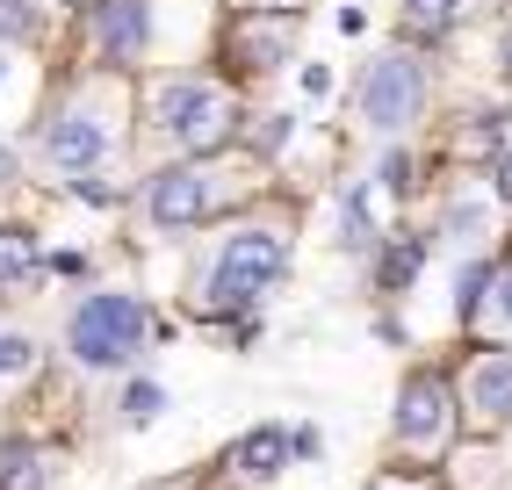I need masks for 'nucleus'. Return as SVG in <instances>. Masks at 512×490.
<instances>
[{
	"instance_id": "f257e3e1",
	"label": "nucleus",
	"mask_w": 512,
	"mask_h": 490,
	"mask_svg": "<svg viewBox=\"0 0 512 490\" xmlns=\"http://www.w3.org/2000/svg\"><path fill=\"white\" fill-rule=\"evenodd\" d=\"M289 267V224L267 217V224H231L217 238L210 267L195 274V318H231V310H253L260 289H275Z\"/></svg>"
},
{
	"instance_id": "f03ea898",
	"label": "nucleus",
	"mask_w": 512,
	"mask_h": 490,
	"mask_svg": "<svg viewBox=\"0 0 512 490\" xmlns=\"http://www.w3.org/2000/svg\"><path fill=\"white\" fill-rule=\"evenodd\" d=\"M159 318L152 303H138L130 289H101V296H80L73 318H65V354H73L87 375H109V368H130L152 346Z\"/></svg>"
},
{
	"instance_id": "7ed1b4c3",
	"label": "nucleus",
	"mask_w": 512,
	"mask_h": 490,
	"mask_svg": "<svg viewBox=\"0 0 512 490\" xmlns=\"http://www.w3.org/2000/svg\"><path fill=\"white\" fill-rule=\"evenodd\" d=\"M246 188H253V181H246L238 166H224L217 152L181 159V166H166L159 181L145 188V224H152V231H195V224H210L217 209H231Z\"/></svg>"
},
{
	"instance_id": "20e7f679",
	"label": "nucleus",
	"mask_w": 512,
	"mask_h": 490,
	"mask_svg": "<svg viewBox=\"0 0 512 490\" xmlns=\"http://www.w3.org/2000/svg\"><path fill=\"white\" fill-rule=\"evenodd\" d=\"M426 94H433V80H426L419 51H412V44H390V51H375V58L361 65L354 109H361V123H368L375 137H404V130L426 116Z\"/></svg>"
},
{
	"instance_id": "39448f33",
	"label": "nucleus",
	"mask_w": 512,
	"mask_h": 490,
	"mask_svg": "<svg viewBox=\"0 0 512 490\" xmlns=\"http://www.w3.org/2000/svg\"><path fill=\"white\" fill-rule=\"evenodd\" d=\"M152 130L166 137L174 152L202 159V152H224L231 130H238V109L224 87H202V80H166L152 94Z\"/></svg>"
},
{
	"instance_id": "423d86ee",
	"label": "nucleus",
	"mask_w": 512,
	"mask_h": 490,
	"mask_svg": "<svg viewBox=\"0 0 512 490\" xmlns=\"http://www.w3.org/2000/svg\"><path fill=\"white\" fill-rule=\"evenodd\" d=\"M116 94L109 87H80L73 101H65V109L44 123V159L58 166V173H87V166H101V159H109L116 152Z\"/></svg>"
},
{
	"instance_id": "0eeeda50",
	"label": "nucleus",
	"mask_w": 512,
	"mask_h": 490,
	"mask_svg": "<svg viewBox=\"0 0 512 490\" xmlns=\"http://www.w3.org/2000/svg\"><path fill=\"white\" fill-rule=\"evenodd\" d=\"M462 433V404L448 390V375H412L397 397V454H419V462H440Z\"/></svg>"
},
{
	"instance_id": "6e6552de",
	"label": "nucleus",
	"mask_w": 512,
	"mask_h": 490,
	"mask_svg": "<svg viewBox=\"0 0 512 490\" xmlns=\"http://www.w3.org/2000/svg\"><path fill=\"white\" fill-rule=\"evenodd\" d=\"M462 411L476 418V426H512V354L505 346H484V354L469 361L462 375Z\"/></svg>"
},
{
	"instance_id": "1a4fd4ad",
	"label": "nucleus",
	"mask_w": 512,
	"mask_h": 490,
	"mask_svg": "<svg viewBox=\"0 0 512 490\" xmlns=\"http://www.w3.org/2000/svg\"><path fill=\"white\" fill-rule=\"evenodd\" d=\"M87 37L109 51L116 65L145 58V44H152V15H145V0H87Z\"/></svg>"
},
{
	"instance_id": "9d476101",
	"label": "nucleus",
	"mask_w": 512,
	"mask_h": 490,
	"mask_svg": "<svg viewBox=\"0 0 512 490\" xmlns=\"http://www.w3.org/2000/svg\"><path fill=\"white\" fill-rule=\"evenodd\" d=\"M289 454H296V447H289L282 426H260V433H246V440L231 447V469H238V476H253V483H267V476L289 462Z\"/></svg>"
},
{
	"instance_id": "9b49d317",
	"label": "nucleus",
	"mask_w": 512,
	"mask_h": 490,
	"mask_svg": "<svg viewBox=\"0 0 512 490\" xmlns=\"http://www.w3.org/2000/svg\"><path fill=\"white\" fill-rule=\"evenodd\" d=\"M37 274V238H29L22 224H0V289H15Z\"/></svg>"
},
{
	"instance_id": "f8f14e48",
	"label": "nucleus",
	"mask_w": 512,
	"mask_h": 490,
	"mask_svg": "<svg viewBox=\"0 0 512 490\" xmlns=\"http://www.w3.org/2000/svg\"><path fill=\"white\" fill-rule=\"evenodd\" d=\"M462 15H469V0H404V29L412 37H448Z\"/></svg>"
},
{
	"instance_id": "ddd939ff",
	"label": "nucleus",
	"mask_w": 512,
	"mask_h": 490,
	"mask_svg": "<svg viewBox=\"0 0 512 490\" xmlns=\"http://www.w3.org/2000/svg\"><path fill=\"white\" fill-rule=\"evenodd\" d=\"M484 289H491V310H476V318H484L491 332L512 339V260H498V267L484 274Z\"/></svg>"
},
{
	"instance_id": "4468645a",
	"label": "nucleus",
	"mask_w": 512,
	"mask_h": 490,
	"mask_svg": "<svg viewBox=\"0 0 512 490\" xmlns=\"http://www.w3.org/2000/svg\"><path fill=\"white\" fill-rule=\"evenodd\" d=\"M44 29V8L37 0H0V44H29Z\"/></svg>"
},
{
	"instance_id": "2eb2a0df",
	"label": "nucleus",
	"mask_w": 512,
	"mask_h": 490,
	"mask_svg": "<svg viewBox=\"0 0 512 490\" xmlns=\"http://www.w3.org/2000/svg\"><path fill=\"white\" fill-rule=\"evenodd\" d=\"M29 368H37V339H29L22 325H0V382L29 375Z\"/></svg>"
},
{
	"instance_id": "dca6fc26",
	"label": "nucleus",
	"mask_w": 512,
	"mask_h": 490,
	"mask_svg": "<svg viewBox=\"0 0 512 490\" xmlns=\"http://www.w3.org/2000/svg\"><path fill=\"white\" fill-rule=\"evenodd\" d=\"M159 411H166V390H159V382H138V390L123 397V418H130V426H152Z\"/></svg>"
},
{
	"instance_id": "f3484780",
	"label": "nucleus",
	"mask_w": 512,
	"mask_h": 490,
	"mask_svg": "<svg viewBox=\"0 0 512 490\" xmlns=\"http://www.w3.org/2000/svg\"><path fill=\"white\" fill-rule=\"evenodd\" d=\"M412 267H419V245H412V238H404V245H397V253L383 260V282H390V289H404V282H412Z\"/></svg>"
},
{
	"instance_id": "a211bd4d",
	"label": "nucleus",
	"mask_w": 512,
	"mask_h": 490,
	"mask_svg": "<svg viewBox=\"0 0 512 490\" xmlns=\"http://www.w3.org/2000/svg\"><path fill=\"white\" fill-rule=\"evenodd\" d=\"M0 490H44V469H37V454H29V462L15 454V462H8V476H0Z\"/></svg>"
},
{
	"instance_id": "6ab92c4d",
	"label": "nucleus",
	"mask_w": 512,
	"mask_h": 490,
	"mask_svg": "<svg viewBox=\"0 0 512 490\" xmlns=\"http://www.w3.org/2000/svg\"><path fill=\"white\" fill-rule=\"evenodd\" d=\"M498 195H505V202H512V152H505V159H498Z\"/></svg>"
},
{
	"instance_id": "aec40b11",
	"label": "nucleus",
	"mask_w": 512,
	"mask_h": 490,
	"mask_svg": "<svg viewBox=\"0 0 512 490\" xmlns=\"http://www.w3.org/2000/svg\"><path fill=\"white\" fill-rule=\"evenodd\" d=\"M8 173H15V152H8V145H0V188H8Z\"/></svg>"
},
{
	"instance_id": "412c9836",
	"label": "nucleus",
	"mask_w": 512,
	"mask_h": 490,
	"mask_svg": "<svg viewBox=\"0 0 512 490\" xmlns=\"http://www.w3.org/2000/svg\"><path fill=\"white\" fill-rule=\"evenodd\" d=\"M375 490H404V483H375Z\"/></svg>"
},
{
	"instance_id": "4be33fe9",
	"label": "nucleus",
	"mask_w": 512,
	"mask_h": 490,
	"mask_svg": "<svg viewBox=\"0 0 512 490\" xmlns=\"http://www.w3.org/2000/svg\"><path fill=\"white\" fill-rule=\"evenodd\" d=\"M0 80H8V65H0Z\"/></svg>"
},
{
	"instance_id": "5701e85b",
	"label": "nucleus",
	"mask_w": 512,
	"mask_h": 490,
	"mask_svg": "<svg viewBox=\"0 0 512 490\" xmlns=\"http://www.w3.org/2000/svg\"><path fill=\"white\" fill-rule=\"evenodd\" d=\"M282 8H289V0H282Z\"/></svg>"
}]
</instances>
